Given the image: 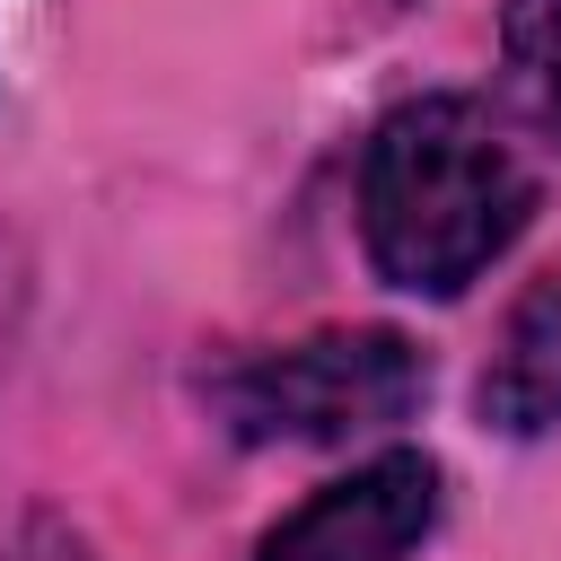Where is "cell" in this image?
Returning a JSON list of instances; mask_svg holds the SVG:
<instances>
[{"mask_svg":"<svg viewBox=\"0 0 561 561\" xmlns=\"http://www.w3.org/2000/svg\"><path fill=\"white\" fill-rule=\"evenodd\" d=\"M202 394L219 430L245 447H342L359 430L403 421L430 394V359L394 324H351V333H307L289 351L228 359Z\"/></svg>","mask_w":561,"mask_h":561,"instance_id":"7a4b0ae2","label":"cell"},{"mask_svg":"<svg viewBox=\"0 0 561 561\" xmlns=\"http://www.w3.org/2000/svg\"><path fill=\"white\" fill-rule=\"evenodd\" d=\"M0 561H96V552H88V535H70L61 517H26Z\"/></svg>","mask_w":561,"mask_h":561,"instance_id":"8992f818","label":"cell"},{"mask_svg":"<svg viewBox=\"0 0 561 561\" xmlns=\"http://www.w3.org/2000/svg\"><path fill=\"white\" fill-rule=\"evenodd\" d=\"M535 219V167L473 96H412L359 149V237L394 289L456 298Z\"/></svg>","mask_w":561,"mask_h":561,"instance_id":"6da1fadb","label":"cell"},{"mask_svg":"<svg viewBox=\"0 0 561 561\" xmlns=\"http://www.w3.org/2000/svg\"><path fill=\"white\" fill-rule=\"evenodd\" d=\"M473 403H482V421H491L500 438H543V430H561V272H543V280L508 307L500 351H491Z\"/></svg>","mask_w":561,"mask_h":561,"instance_id":"277c9868","label":"cell"},{"mask_svg":"<svg viewBox=\"0 0 561 561\" xmlns=\"http://www.w3.org/2000/svg\"><path fill=\"white\" fill-rule=\"evenodd\" d=\"M500 61H508L517 114L543 140H561V0H508L500 9Z\"/></svg>","mask_w":561,"mask_h":561,"instance_id":"5b68a950","label":"cell"},{"mask_svg":"<svg viewBox=\"0 0 561 561\" xmlns=\"http://www.w3.org/2000/svg\"><path fill=\"white\" fill-rule=\"evenodd\" d=\"M438 526V456L421 447H386L368 465H351L342 482L307 491L263 543L254 561H412Z\"/></svg>","mask_w":561,"mask_h":561,"instance_id":"3957f363","label":"cell"}]
</instances>
